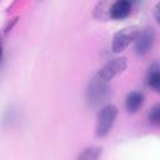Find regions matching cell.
I'll use <instances>...</instances> for the list:
<instances>
[{"mask_svg":"<svg viewBox=\"0 0 160 160\" xmlns=\"http://www.w3.org/2000/svg\"><path fill=\"white\" fill-rule=\"evenodd\" d=\"M109 95V81L95 75L86 89V100L90 105H99L105 101Z\"/></svg>","mask_w":160,"mask_h":160,"instance_id":"6da1fadb","label":"cell"},{"mask_svg":"<svg viewBox=\"0 0 160 160\" xmlns=\"http://www.w3.org/2000/svg\"><path fill=\"white\" fill-rule=\"evenodd\" d=\"M116 115H118V109L114 105H106L99 111L96 119V126H95L96 136L102 138L109 134V131L114 126Z\"/></svg>","mask_w":160,"mask_h":160,"instance_id":"7a4b0ae2","label":"cell"},{"mask_svg":"<svg viewBox=\"0 0 160 160\" xmlns=\"http://www.w3.org/2000/svg\"><path fill=\"white\" fill-rule=\"evenodd\" d=\"M138 32H139V29L136 26L125 28V29H121L120 31H118L112 38V44H111L112 51L114 52L122 51L125 48H128L130 45L131 41L135 40Z\"/></svg>","mask_w":160,"mask_h":160,"instance_id":"3957f363","label":"cell"},{"mask_svg":"<svg viewBox=\"0 0 160 160\" xmlns=\"http://www.w3.org/2000/svg\"><path fill=\"white\" fill-rule=\"evenodd\" d=\"M126 58H116V59H112L110 60L109 62H106L96 75H99L100 78H102L104 80H108L110 81L114 76H116L118 74L122 72L125 69H126Z\"/></svg>","mask_w":160,"mask_h":160,"instance_id":"277c9868","label":"cell"},{"mask_svg":"<svg viewBox=\"0 0 160 160\" xmlns=\"http://www.w3.org/2000/svg\"><path fill=\"white\" fill-rule=\"evenodd\" d=\"M155 40V31L151 28H146L144 30H139L136 38H135V50L138 54L144 55L146 54Z\"/></svg>","mask_w":160,"mask_h":160,"instance_id":"5b68a950","label":"cell"},{"mask_svg":"<svg viewBox=\"0 0 160 160\" xmlns=\"http://www.w3.org/2000/svg\"><path fill=\"white\" fill-rule=\"evenodd\" d=\"M132 8V0H115L109 6V16L114 20H121L130 15Z\"/></svg>","mask_w":160,"mask_h":160,"instance_id":"8992f818","label":"cell"},{"mask_svg":"<svg viewBox=\"0 0 160 160\" xmlns=\"http://www.w3.org/2000/svg\"><path fill=\"white\" fill-rule=\"evenodd\" d=\"M144 102V96L139 91H131L128 94L125 100V106L129 112H136Z\"/></svg>","mask_w":160,"mask_h":160,"instance_id":"52a82bcc","label":"cell"},{"mask_svg":"<svg viewBox=\"0 0 160 160\" xmlns=\"http://www.w3.org/2000/svg\"><path fill=\"white\" fill-rule=\"evenodd\" d=\"M146 81H148V85L150 88H152L155 91H159V88H160V74H159V66H158V64H152L149 68Z\"/></svg>","mask_w":160,"mask_h":160,"instance_id":"ba28073f","label":"cell"},{"mask_svg":"<svg viewBox=\"0 0 160 160\" xmlns=\"http://www.w3.org/2000/svg\"><path fill=\"white\" fill-rule=\"evenodd\" d=\"M101 148H88L85 150H82L81 154H79V159H86V160H91V159H98L101 156Z\"/></svg>","mask_w":160,"mask_h":160,"instance_id":"9c48e42d","label":"cell"},{"mask_svg":"<svg viewBox=\"0 0 160 160\" xmlns=\"http://www.w3.org/2000/svg\"><path fill=\"white\" fill-rule=\"evenodd\" d=\"M149 120L154 124L160 122V106L159 105H155L154 108H151V110L149 112Z\"/></svg>","mask_w":160,"mask_h":160,"instance_id":"30bf717a","label":"cell"},{"mask_svg":"<svg viewBox=\"0 0 160 160\" xmlns=\"http://www.w3.org/2000/svg\"><path fill=\"white\" fill-rule=\"evenodd\" d=\"M1 59H2V44L0 40V62H1Z\"/></svg>","mask_w":160,"mask_h":160,"instance_id":"8fae6325","label":"cell"}]
</instances>
